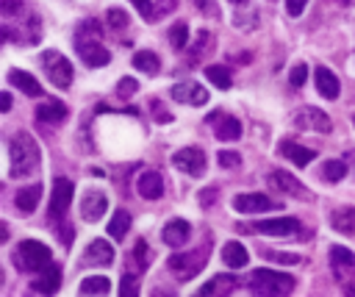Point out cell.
<instances>
[{
	"label": "cell",
	"instance_id": "cell-1",
	"mask_svg": "<svg viewBox=\"0 0 355 297\" xmlns=\"http://www.w3.org/2000/svg\"><path fill=\"white\" fill-rule=\"evenodd\" d=\"M9 156H12V178H25L31 173L39 170V162H42V153H39V144L34 142L31 133L20 131L12 142H9Z\"/></svg>",
	"mask_w": 355,
	"mask_h": 297
},
{
	"label": "cell",
	"instance_id": "cell-2",
	"mask_svg": "<svg viewBox=\"0 0 355 297\" xmlns=\"http://www.w3.org/2000/svg\"><path fill=\"white\" fill-rule=\"evenodd\" d=\"M247 286L253 289V294H266V297L292 294L295 292V278L292 275H283V272H275V270H255L250 275Z\"/></svg>",
	"mask_w": 355,
	"mask_h": 297
},
{
	"label": "cell",
	"instance_id": "cell-3",
	"mask_svg": "<svg viewBox=\"0 0 355 297\" xmlns=\"http://www.w3.org/2000/svg\"><path fill=\"white\" fill-rule=\"evenodd\" d=\"M53 261V253L47 245L36 242V239H23L20 248L14 250V264L20 272H36V270H45L47 264Z\"/></svg>",
	"mask_w": 355,
	"mask_h": 297
},
{
	"label": "cell",
	"instance_id": "cell-4",
	"mask_svg": "<svg viewBox=\"0 0 355 297\" xmlns=\"http://www.w3.org/2000/svg\"><path fill=\"white\" fill-rule=\"evenodd\" d=\"M42 64H45V72H47L53 87L67 89L69 84H73V64H69L67 56H61L58 50H45Z\"/></svg>",
	"mask_w": 355,
	"mask_h": 297
},
{
	"label": "cell",
	"instance_id": "cell-5",
	"mask_svg": "<svg viewBox=\"0 0 355 297\" xmlns=\"http://www.w3.org/2000/svg\"><path fill=\"white\" fill-rule=\"evenodd\" d=\"M205 256H208V248H203V250H194V253H178V256H172L170 261H167V267H170V272L178 278V280H192L203 267H205Z\"/></svg>",
	"mask_w": 355,
	"mask_h": 297
},
{
	"label": "cell",
	"instance_id": "cell-6",
	"mask_svg": "<svg viewBox=\"0 0 355 297\" xmlns=\"http://www.w3.org/2000/svg\"><path fill=\"white\" fill-rule=\"evenodd\" d=\"M76 195V184L69 178H56L53 181V192H50V217L58 219L61 214L69 211V203H73Z\"/></svg>",
	"mask_w": 355,
	"mask_h": 297
},
{
	"label": "cell",
	"instance_id": "cell-7",
	"mask_svg": "<svg viewBox=\"0 0 355 297\" xmlns=\"http://www.w3.org/2000/svg\"><path fill=\"white\" fill-rule=\"evenodd\" d=\"M233 208H236L239 214H264V211H277V208H283V203H280V200H269L266 195L253 192V195H236V197H233Z\"/></svg>",
	"mask_w": 355,
	"mask_h": 297
},
{
	"label": "cell",
	"instance_id": "cell-8",
	"mask_svg": "<svg viewBox=\"0 0 355 297\" xmlns=\"http://www.w3.org/2000/svg\"><path fill=\"white\" fill-rule=\"evenodd\" d=\"M175 170L186 173V175H200L205 170V153L200 147H181V151L172 156Z\"/></svg>",
	"mask_w": 355,
	"mask_h": 297
},
{
	"label": "cell",
	"instance_id": "cell-9",
	"mask_svg": "<svg viewBox=\"0 0 355 297\" xmlns=\"http://www.w3.org/2000/svg\"><path fill=\"white\" fill-rule=\"evenodd\" d=\"M255 234H266V236H289L300 231V219L295 217H277V219H264V222H253Z\"/></svg>",
	"mask_w": 355,
	"mask_h": 297
},
{
	"label": "cell",
	"instance_id": "cell-10",
	"mask_svg": "<svg viewBox=\"0 0 355 297\" xmlns=\"http://www.w3.org/2000/svg\"><path fill=\"white\" fill-rule=\"evenodd\" d=\"M76 47H78V56L84 58V64H89V67H106L111 61V53L98 42V36L95 39L78 36L76 39Z\"/></svg>",
	"mask_w": 355,
	"mask_h": 297
},
{
	"label": "cell",
	"instance_id": "cell-11",
	"mask_svg": "<svg viewBox=\"0 0 355 297\" xmlns=\"http://www.w3.org/2000/svg\"><path fill=\"white\" fill-rule=\"evenodd\" d=\"M106 211H108L106 192H100V189H87V195H84V200H81V217H84L87 222H98V219L106 217Z\"/></svg>",
	"mask_w": 355,
	"mask_h": 297
},
{
	"label": "cell",
	"instance_id": "cell-12",
	"mask_svg": "<svg viewBox=\"0 0 355 297\" xmlns=\"http://www.w3.org/2000/svg\"><path fill=\"white\" fill-rule=\"evenodd\" d=\"M297 125H300V128H308V131H317V133H330V128H333L330 117H328L322 109H317V106L303 109V111L297 114Z\"/></svg>",
	"mask_w": 355,
	"mask_h": 297
},
{
	"label": "cell",
	"instance_id": "cell-13",
	"mask_svg": "<svg viewBox=\"0 0 355 297\" xmlns=\"http://www.w3.org/2000/svg\"><path fill=\"white\" fill-rule=\"evenodd\" d=\"M269 184H272L277 192H283V195H292V197H311V195H308V189H306L295 175L283 173V170L269 173Z\"/></svg>",
	"mask_w": 355,
	"mask_h": 297
},
{
	"label": "cell",
	"instance_id": "cell-14",
	"mask_svg": "<svg viewBox=\"0 0 355 297\" xmlns=\"http://www.w3.org/2000/svg\"><path fill=\"white\" fill-rule=\"evenodd\" d=\"M172 98L178 103H189V106H205L208 103V92L194 84V81H183V84H175L172 87Z\"/></svg>",
	"mask_w": 355,
	"mask_h": 297
},
{
	"label": "cell",
	"instance_id": "cell-15",
	"mask_svg": "<svg viewBox=\"0 0 355 297\" xmlns=\"http://www.w3.org/2000/svg\"><path fill=\"white\" fill-rule=\"evenodd\" d=\"M114 248L106 242V239H95V242H89V248L84 250V264H89V267H108L111 261H114Z\"/></svg>",
	"mask_w": 355,
	"mask_h": 297
},
{
	"label": "cell",
	"instance_id": "cell-16",
	"mask_svg": "<svg viewBox=\"0 0 355 297\" xmlns=\"http://www.w3.org/2000/svg\"><path fill=\"white\" fill-rule=\"evenodd\" d=\"M31 289H34L36 294H56V292L61 289V267L47 264V267L42 270V275L31 283Z\"/></svg>",
	"mask_w": 355,
	"mask_h": 297
},
{
	"label": "cell",
	"instance_id": "cell-17",
	"mask_svg": "<svg viewBox=\"0 0 355 297\" xmlns=\"http://www.w3.org/2000/svg\"><path fill=\"white\" fill-rule=\"evenodd\" d=\"M314 84H317V89H319V95H322L325 100H336L339 92H341L339 78L333 76L328 67H317V72H314Z\"/></svg>",
	"mask_w": 355,
	"mask_h": 297
},
{
	"label": "cell",
	"instance_id": "cell-18",
	"mask_svg": "<svg viewBox=\"0 0 355 297\" xmlns=\"http://www.w3.org/2000/svg\"><path fill=\"white\" fill-rule=\"evenodd\" d=\"M330 228L339 234L352 236L355 234V208L352 206H339L330 211Z\"/></svg>",
	"mask_w": 355,
	"mask_h": 297
},
{
	"label": "cell",
	"instance_id": "cell-19",
	"mask_svg": "<svg viewBox=\"0 0 355 297\" xmlns=\"http://www.w3.org/2000/svg\"><path fill=\"white\" fill-rule=\"evenodd\" d=\"M280 156H286L295 167H308L317 153L311 151V147H303L297 142H280Z\"/></svg>",
	"mask_w": 355,
	"mask_h": 297
},
{
	"label": "cell",
	"instance_id": "cell-20",
	"mask_svg": "<svg viewBox=\"0 0 355 297\" xmlns=\"http://www.w3.org/2000/svg\"><path fill=\"white\" fill-rule=\"evenodd\" d=\"M136 189L141 197L148 200H159L164 195V178L159 173H141V178L136 181Z\"/></svg>",
	"mask_w": 355,
	"mask_h": 297
},
{
	"label": "cell",
	"instance_id": "cell-21",
	"mask_svg": "<svg viewBox=\"0 0 355 297\" xmlns=\"http://www.w3.org/2000/svg\"><path fill=\"white\" fill-rule=\"evenodd\" d=\"M164 242L167 245H172V248H178V245H186L189 242V236H192V226L186 219H172V222H167L164 226Z\"/></svg>",
	"mask_w": 355,
	"mask_h": 297
},
{
	"label": "cell",
	"instance_id": "cell-22",
	"mask_svg": "<svg viewBox=\"0 0 355 297\" xmlns=\"http://www.w3.org/2000/svg\"><path fill=\"white\" fill-rule=\"evenodd\" d=\"M247 261H250V253H247V248L242 242H225L222 245V264L225 267L242 270V267H247Z\"/></svg>",
	"mask_w": 355,
	"mask_h": 297
},
{
	"label": "cell",
	"instance_id": "cell-23",
	"mask_svg": "<svg viewBox=\"0 0 355 297\" xmlns=\"http://www.w3.org/2000/svg\"><path fill=\"white\" fill-rule=\"evenodd\" d=\"M211 122L217 125V139L222 142H236L242 136V122L236 117H220V114H211Z\"/></svg>",
	"mask_w": 355,
	"mask_h": 297
},
{
	"label": "cell",
	"instance_id": "cell-24",
	"mask_svg": "<svg viewBox=\"0 0 355 297\" xmlns=\"http://www.w3.org/2000/svg\"><path fill=\"white\" fill-rule=\"evenodd\" d=\"M9 84H12L14 89H23L28 98H39V95H42V87H39V81L31 76V72L12 69V72H9Z\"/></svg>",
	"mask_w": 355,
	"mask_h": 297
},
{
	"label": "cell",
	"instance_id": "cell-25",
	"mask_svg": "<svg viewBox=\"0 0 355 297\" xmlns=\"http://www.w3.org/2000/svg\"><path fill=\"white\" fill-rule=\"evenodd\" d=\"M330 267H333L339 275L352 272V270H355V253L347 250V248H341V245H333V248H330Z\"/></svg>",
	"mask_w": 355,
	"mask_h": 297
},
{
	"label": "cell",
	"instance_id": "cell-26",
	"mask_svg": "<svg viewBox=\"0 0 355 297\" xmlns=\"http://www.w3.org/2000/svg\"><path fill=\"white\" fill-rule=\"evenodd\" d=\"M239 286H242L239 278H233V275H217L214 280H208V283L200 289V294H231V292L239 289Z\"/></svg>",
	"mask_w": 355,
	"mask_h": 297
},
{
	"label": "cell",
	"instance_id": "cell-27",
	"mask_svg": "<svg viewBox=\"0 0 355 297\" xmlns=\"http://www.w3.org/2000/svg\"><path fill=\"white\" fill-rule=\"evenodd\" d=\"M39 200H42V186H39V184L25 186V189L17 192V208H20L23 214H34L36 206H39Z\"/></svg>",
	"mask_w": 355,
	"mask_h": 297
},
{
	"label": "cell",
	"instance_id": "cell-28",
	"mask_svg": "<svg viewBox=\"0 0 355 297\" xmlns=\"http://www.w3.org/2000/svg\"><path fill=\"white\" fill-rule=\"evenodd\" d=\"M36 120L39 122H61V120H67V106L58 100H47L36 109Z\"/></svg>",
	"mask_w": 355,
	"mask_h": 297
},
{
	"label": "cell",
	"instance_id": "cell-29",
	"mask_svg": "<svg viewBox=\"0 0 355 297\" xmlns=\"http://www.w3.org/2000/svg\"><path fill=\"white\" fill-rule=\"evenodd\" d=\"M133 67L139 72H145V76H156V72L161 69V61L150 50H139V53H133Z\"/></svg>",
	"mask_w": 355,
	"mask_h": 297
},
{
	"label": "cell",
	"instance_id": "cell-30",
	"mask_svg": "<svg viewBox=\"0 0 355 297\" xmlns=\"http://www.w3.org/2000/svg\"><path fill=\"white\" fill-rule=\"evenodd\" d=\"M205 78L214 84L217 89H231L233 87V78H231V69L228 67H217V64L205 67Z\"/></svg>",
	"mask_w": 355,
	"mask_h": 297
},
{
	"label": "cell",
	"instance_id": "cell-31",
	"mask_svg": "<svg viewBox=\"0 0 355 297\" xmlns=\"http://www.w3.org/2000/svg\"><path fill=\"white\" fill-rule=\"evenodd\" d=\"M128 228H130V214L128 211H114V217H111V222H108V236H114V239H125V234H128Z\"/></svg>",
	"mask_w": 355,
	"mask_h": 297
},
{
	"label": "cell",
	"instance_id": "cell-32",
	"mask_svg": "<svg viewBox=\"0 0 355 297\" xmlns=\"http://www.w3.org/2000/svg\"><path fill=\"white\" fill-rule=\"evenodd\" d=\"M108 292H111V283H108V278H103V275L87 278V280L81 283V294H108Z\"/></svg>",
	"mask_w": 355,
	"mask_h": 297
},
{
	"label": "cell",
	"instance_id": "cell-33",
	"mask_svg": "<svg viewBox=\"0 0 355 297\" xmlns=\"http://www.w3.org/2000/svg\"><path fill=\"white\" fill-rule=\"evenodd\" d=\"M170 45H172L175 50L189 47V25H186V23H175V25L170 28Z\"/></svg>",
	"mask_w": 355,
	"mask_h": 297
},
{
	"label": "cell",
	"instance_id": "cell-34",
	"mask_svg": "<svg viewBox=\"0 0 355 297\" xmlns=\"http://www.w3.org/2000/svg\"><path fill=\"white\" fill-rule=\"evenodd\" d=\"M344 175H347V164H344V162H325L322 178H325L328 184H339Z\"/></svg>",
	"mask_w": 355,
	"mask_h": 297
},
{
	"label": "cell",
	"instance_id": "cell-35",
	"mask_svg": "<svg viewBox=\"0 0 355 297\" xmlns=\"http://www.w3.org/2000/svg\"><path fill=\"white\" fill-rule=\"evenodd\" d=\"M106 20H108V25H111L114 31H122V28H128V23H130L128 12H122V9H108V12H106Z\"/></svg>",
	"mask_w": 355,
	"mask_h": 297
},
{
	"label": "cell",
	"instance_id": "cell-36",
	"mask_svg": "<svg viewBox=\"0 0 355 297\" xmlns=\"http://www.w3.org/2000/svg\"><path fill=\"white\" fill-rule=\"evenodd\" d=\"M211 34L208 31H200L197 34V39H194V47H192V61H197V58H203L208 50H211Z\"/></svg>",
	"mask_w": 355,
	"mask_h": 297
},
{
	"label": "cell",
	"instance_id": "cell-37",
	"mask_svg": "<svg viewBox=\"0 0 355 297\" xmlns=\"http://www.w3.org/2000/svg\"><path fill=\"white\" fill-rule=\"evenodd\" d=\"M23 9H25V0H0V12H3L6 20L23 14Z\"/></svg>",
	"mask_w": 355,
	"mask_h": 297
},
{
	"label": "cell",
	"instance_id": "cell-38",
	"mask_svg": "<svg viewBox=\"0 0 355 297\" xmlns=\"http://www.w3.org/2000/svg\"><path fill=\"white\" fill-rule=\"evenodd\" d=\"M306 81H308V67H306V64H295L292 76H289V84H292L295 89H300V87H306Z\"/></svg>",
	"mask_w": 355,
	"mask_h": 297
},
{
	"label": "cell",
	"instance_id": "cell-39",
	"mask_svg": "<svg viewBox=\"0 0 355 297\" xmlns=\"http://www.w3.org/2000/svg\"><path fill=\"white\" fill-rule=\"evenodd\" d=\"M264 258H272V261H280V264H300V256L297 253H275V250H261Z\"/></svg>",
	"mask_w": 355,
	"mask_h": 297
},
{
	"label": "cell",
	"instance_id": "cell-40",
	"mask_svg": "<svg viewBox=\"0 0 355 297\" xmlns=\"http://www.w3.org/2000/svg\"><path fill=\"white\" fill-rule=\"evenodd\" d=\"M217 162H220V167L233 170V167H239V164H242V156H239V153H233V151H220V153H217Z\"/></svg>",
	"mask_w": 355,
	"mask_h": 297
},
{
	"label": "cell",
	"instance_id": "cell-41",
	"mask_svg": "<svg viewBox=\"0 0 355 297\" xmlns=\"http://www.w3.org/2000/svg\"><path fill=\"white\" fill-rule=\"evenodd\" d=\"M130 264H139V270H145L148 264V245L145 242H136V253H130Z\"/></svg>",
	"mask_w": 355,
	"mask_h": 297
},
{
	"label": "cell",
	"instance_id": "cell-42",
	"mask_svg": "<svg viewBox=\"0 0 355 297\" xmlns=\"http://www.w3.org/2000/svg\"><path fill=\"white\" fill-rule=\"evenodd\" d=\"M136 89H139V84H136L133 78H122V81L117 84V95H119L122 100H128L130 95H136Z\"/></svg>",
	"mask_w": 355,
	"mask_h": 297
},
{
	"label": "cell",
	"instance_id": "cell-43",
	"mask_svg": "<svg viewBox=\"0 0 355 297\" xmlns=\"http://www.w3.org/2000/svg\"><path fill=\"white\" fill-rule=\"evenodd\" d=\"M130 3L139 9V14H141V17H148V20H150V17H153V12H156L153 0H130Z\"/></svg>",
	"mask_w": 355,
	"mask_h": 297
},
{
	"label": "cell",
	"instance_id": "cell-44",
	"mask_svg": "<svg viewBox=\"0 0 355 297\" xmlns=\"http://www.w3.org/2000/svg\"><path fill=\"white\" fill-rule=\"evenodd\" d=\"M139 289H136V278H130V275H125L122 280H119V294L122 297H130V294H136Z\"/></svg>",
	"mask_w": 355,
	"mask_h": 297
},
{
	"label": "cell",
	"instance_id": "cell-45",
	"mask_svg": "<svg viewBox=\"0 0 355 297\" xmlns=\"http://www.w3.org/2000/svg\"><path fill=\"white\" fill-rule=\"evenodd\" d=\"M306 6H308V0H286V12H289V17H300Z\"/></svg>",
	"mask_w": 355,
	"mask_h": 297
},
{
	"label": "cell",
	"instance_id": "cell-46",
	"mask_svg": "<svg viewBox=\"0 0 355 297\" xmlns=\"http://www.w3.org/2000/svg\"><path fill=\"white\" fill-rule=\"evenodd\" d=\"M153 6H156V14H170V12H175L178 0H153Z\"/></svg>",
	"mask_w": 355,
	"mask_h": 297
},
{
	"label": "cell",
	"instance_id": "cell-47",
	"mask_svg": "<svg viewBox=\"0 0 355 297\" xmlns=\"http://www.w3.org/2000/svg\"><path fill=\"white\" fill-rule=\"evenodd\" d=\"M150 109H153V117H156L159 122H172V114H167V109H164L159 100H153V103H150Z\"/></svg>",
	"mask_w": 355,
	"mask_h": 297
},
{
	"label": "cell",
	"instance_id": "cell-48",
	"mask_svg": "<svg viewBox=\"0 0 355 297\" xmlns=\"http://www.w3.org/2000/svg\"><path fill=\"white\" fill-rule=\"evenodd\" d=\"M214 197H217V189H205V192H200V206H205V208H211L214 206Z\"/></svg>",
	"mask_w": 355,
	"mask_h": 297
},
{
	"label": "cell",
	"instance_id": "cell-49",
	"mask_svg": "<svg viewBox=\"0 0 355 297\" xmlns=\"http://www.w3.org/2000/svg\"><path fill=\"white\" fill-rule=\"evenodd\" d=\"M12 109V95L3 92V98H0V111H9Z\"/></svg>",
	"mask_w": 355,
	"mask_h": 297
},
{
	"label": "cell",
	"instance_id": "cell-50",
	"mask_svg": "<svg viewBox=\"0 0 355 297\" xmlns=\"http://www.w3.org/2000/svg\"><path fill=\"white\" fill-rule=\"evenodd\" d=\"M330 3H336V6H347L350 0H330Z\"/></svg>",
	"mask_w": 355,
	"mask_h": 297
},
{
	"label": "cell",
	"instance_id": "cell-51",
	"mask_svg": "<svg viewBox=\"0 0 355 297\" xmlns=\"http://www.w3.org/2000/svg\"><path fill=\"white\" fill-rule=\"evenodd\" d=\"M350 164H352V170H355V153H350Z\"/></svg>",
	"mask_w": 355,
	"mask_h": 297
},
{
	"label": "cell",
	"instance_id": "cell-52",
	"mask_svg": "<svg viewBox=\"0 0 355 297\" xmlns=\"http://www.w3.org/2000/svg\"><path fill=\"white\" fill-rule=\"evenodd\" d=\"M231 3H236V6H239V3H247V0H231Z\"/></svg>",
	"mask_w": 355,
	"mask_h": 297
}]
</instances>
